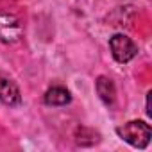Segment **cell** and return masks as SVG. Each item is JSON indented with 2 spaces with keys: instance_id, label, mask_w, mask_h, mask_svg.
I'll list each match as a JSON object with an SVG mask.
<instances>
[{
  "instance_id": "52a82bcc",
  "label": "cell",
  "mask_w": 152,
  "mask_h": 152,
  "mask_svg": "<svg viewBox=\"0 0 152 152\" xmlns=\"http://www.w3.org/2000/svg\"><path fill=\"white\" fill-rule=\"evenodd\" d=\"M75 136H77L75 141H77V145H81V147H91V145L100 141V134L95 132L93 129H88V127H81Z\"/></svg>"
},
{
  "instance_id": "3957f363",
  "label": "cell",
  "mask_w": 152,
  "mask_h": 152,
  "mask_svg": "<svg viewBox=\"0 0 152 152\" xmlns=\"http://www.w3.org/2000/svg\"><path fill=\"white\" fill-rule=\"evenodd\" d=\"M22 23L15 15L0 13V41L2 43H15L22 38Z\"/></svg>"
},
{
  "instance_id": "8992f818",
  "label": "cell",
  "mask_w": 152,
  "mask_h": 152,
  "mask_svg": "<svg viewBox=\"0 0 152 152\" xmlns=\"http://www.w3.org/2000/svg\"><path fill=\"white\" fill-rule=\"evenodd\" d=\"M72 95L64 86H52L45 93V104L48 106H66L70 104Z\"/></svg>"
},
{
  "instance_id": "5b68a950",
  "label": "cell",
  "mask_w": 152,
  "mask_h": 152,
  "mask_svg": "<svg viewBox=\"0 0 152 152\" xmlns=\"http://www.w3.org/2000/svg\"><path fill=\"white\" fill-rule=\"evenodd\" d=\"M95 86H97V93L102 99V102L106 106L113 107L115 100H116V88H115L113 81L109 77H106V75H100V77L97 79V83H95Z\"/></svg>"
},
{
  "instance_id": "277c9868",
  "label": "cell",
  "mask_w": 152,
  "mask_h": 152,
  "mask_svg": "<svg viewBox=\"0 0 152 152\" xmlns=\"http://www.w3.org/2000/svg\"><path fill=\"white\" fill-rule=\"evenodd\" d=\"M0 102L9 106V107H15V106L22 104L20 90H18V86L11 79L0 77Z\"/></svg>"
},
{
  "instance_id": "6da1fadb",
  "label": "cell",
  "mask_w": 152,
  "mask_h": 152,
  "mask_svg": "<svg viewBox=\"0 0 152 152\" xmlns=\"http://www.w3.org/2000/svg\"><path fill=\"white\" fill-rule=\"evenodd\" d=\"M116 134L134 148H145L152 136V127L141 120H131L116 127Z\"/></svg>"
},
{
  "instance_id": "7a4b0ae2",
  "label": "cell",
  "mask_w": 152,
  "mask_h": 152,
  "mask_svg": "<svg viewBox=\"0 0 152 152\" xmlns=\"http://www.w3.org/2000/svg\"><path fill=\"white\" fill-rule=\"evenodd\" d=\"M109 48H111L113 57H115L118 63H129V61L138 54L136 43H134L129 36H125V34H115V36L109 39Z\"/></svg>"
}]
</instances>
